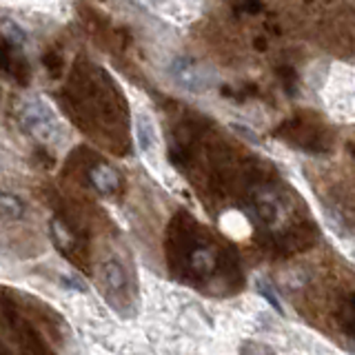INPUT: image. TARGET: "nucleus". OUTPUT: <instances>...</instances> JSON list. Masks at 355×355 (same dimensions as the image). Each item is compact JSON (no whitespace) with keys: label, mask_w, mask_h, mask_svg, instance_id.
<instances>
[{"label":"nucleus","mask_w":355,"mask_h":355,"mask_svg":"<svg viewBox=\"0 0 355 355\" xmlns=\"http://www.w3.org/2000/svg\"><path fill=\"white\" fill-rule=\"evenodd\" d=\"M166 260L173 275L189 286H200L209 293H233L242 286L236 255L211 238L184 211L169 225Z\"/></svg>","instance_id":"f257e3e1"},{"label":"nucleus","mask_w":355,"mask_h":355,"mask_svg":"<svg viewBox=\"0 0 355 355\" xmlns=\"http://www.w3.org/2000/svg\"><path fill=\"white\" fill-rule=\"evenodd\" d=\"M9 288H5L3 293V320L5 329L11 338H14L18 353L20 355H55L51 349L49 340L44 338V333L33 324V318L25 313L16 302H11Z\"/></svg>","instance_id":"f03ea898"},{"label":"nucleus","mask_w":355,"mask_h":355,"mask_svg":"<svg viewBox=\"0 0 355 355\" xmlns=\"http://www.w3.org/2000/svg\"><path fill=\"white\" fill-rule=\"evenodd\" d=\"M293 147L309 151V153H327L333 147V133L329 125L320 120L315 114H297L291 120H286L275 131Z\"/></svg>","instance_id":"7ed1b4c3"},{"label":"nucleus","mask_w":355,"mask_h":355,"mask_svg":"<svg viewBox=\"0 0 355 355\" xmlns=\"http://www.w3.org/2000/svg\"><path fill=\"white\" fill-rule=\"evenodd\" d=\"M51 242L55 244L67 260L76 264L78 269L89 271V236L78 220H69L67 216H55L49 222Z\"/></svg>","instance_id":"20e7f679"},{"label":"nucleus","mask_w":355,"mask_h":355,"mask_svg":"<svg viewBox=\"0 0 355 355\" xmlns=\"http://www.w3.org/2000/svg\"><path fill=\"white\" fill-rule=\"evenodd\" d=\"M83 169H85L87 184L92 187L98 196L111 198V196H118L122 191V178L109 162L94 158L92 155V160L87 158L83 162Z\"/></svg>","instance_id":"39448f33"},{"label":"nucleus","mask_w":355,"mask_h":355,"mask_svg":"<svg viewBox=\"0 0 355 355\" xmlns=\"http://www.w3.org/2000/svg\"><path fill=\"white\" fill-rule=\"evenodd\" d=\"M331 320L344 338L355 340V286L340 288L331 300Z\"/></svg>","instance_id":"423d86ee"},{"label":"nucleus","mask_w":355,"mask_h":355,"mask_svg":"<svg viewBox=\"0 0 355 355\" xmlns=\"http://www.w3.org/2000/svg\"><path fill=\"white\" fill-rule=\"evenodd\" d=\"M103 286H105V295L109 297V302L114 306L131 302L127 273H125V269H122V264L118 260L105 262V266H103Z\"/></svg>","instance_id":"0eeeda50"},{"label":"nucleus","mask_w":355,"mask_h":355,"mask_svg":"<svg viewBox=\"0 0 355 355\" xmlns=\"http://www.w3.org/2000/svg\"><path fill=\"white\" fill-rule=\"evenodd\" d=\"M20 120L25 129L31 131V136H36L38 140H49L55 131V120L51 111L42 103H27L20 114Z\"/></svg>","instance_id":"6e6552de"},{"label":"nucleus","mask_w":355,"mask_h":355,"mask_svg":"<svg viewBox=\"0 0 355 355\" xmlns=\"http://www.w3.org/2000/svg\"><path fill=\"white\" fill-rule=\"evenodd\" d=\"M171 76L178 85H182L189 92H205L211 83V76L191 58H178L171 67Z\"/></svg>","instance_id":"1a4fd4ad"},{"label":"nucleus","mask_w":355,"mask_h":355,"mask_svg":"<svg viewBox=\"0 0 355 355\" xmlns=\"http://www.w3.org/2000/svg\"><path fill=\"white\" fill-rule=\"evenodd\" d=\"M3 71L11 78V80H16L18 85H27L29 76H31L29 62L25 60L20 47L7 38H3Z\"/></svg>","instance_id":"9d476101"},{"label":"nucleus","mask_w":355,"mask_h":355,"mask_svg":"<svg viewBox=\"0 0 355 355\" xmlns=\"http://www.w3.org/2000/svg\"><path fill=\"white\" fill-rule=\"evenodd\" d=\"M331 216H336L344 227L351 229L355 233V196L349 193V198H344L342 189H338L336 196H331Z\"/></svg>","instance_id":"9b49d317"},{"label":"nucleus","mask_w":355,"mask_h":355,"mask_svg":"<svg viewBox=\"0 0 355 355\" xmlns=\"http://www.w3.org/2000/svg\"><path fill=\"white\" fill-rule=\"evenodd\" d=\"M3 211H5L7 218H20L22 216V202L18 198L5 193L3 196Z\"/></svg>","instance_id":"f8f14e48"},{"label":"nucleus","mask_w":355,"mask_h":355,"mask_svg":"<svg viewBox=\"0 0 355 355\" xmlns=\"http://www.w3.org/2000/svg\"><path fill=\"white\" fill-rule=\"evenodd\" d=\"M44 64H47L49 73H58V69L62 67V55L58 51H49L44 55Z\"/></svg>","instance_id":"ddd939ff"},{"label":"nucleus","mask_w":355,"mask_h":355,"mask_svg":"<svg viewBox=\"0 0 355 355\" xmlns=\"http://www.w3.org/2000/svg\"><path fill=\"white\" fill-rule=\"evenodd\" d=\"M351 153H353V158H355V142H351Z\"/></svg>","instance_id":"4468645a"},{"label":"nucleus","mask_w":355,"mask_h":355,"mask_svg":"<svg viewBox=\"0 0 355 355\" xmlns=\"http://www.w3.org/2000/svg\"><path fill=\"white\" fill-rule=\"evenodd\" d=\"M3 355H9V353H7V351H5V353H3Z\"/></svg>","instance_id":"2eb2a0df"}]
</instances>
